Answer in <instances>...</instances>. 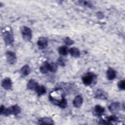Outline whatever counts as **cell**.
Wrapping results in <instances>:
<instances>
[{"instance_id":"1","label":"cell","mask_w":125,"mask_h":125,"mask_svg":"<svg viewBox=\"0 0 125 125\" xmlns=\"http://www.w3.org/2000/svg\"><path fill=\"white\" fill-rule=\"evenodd\" d=\"M21 31L23 39L26 41L29 42L31 41L32 37V30L28 27L24 26L21 27Z\"/></svg>"},{"instance_id":"2","label":"cell","mask_w":125,"mask_h":125,"mask_svg":"<svg viewBox=\"0 0 125 125\" xmlns=\"http://www.w3.org/2000/svg\"><path fill=\"white\" fill-rule=\"evenodd\" d=\"M96 78V76L94 73L92 72H88L84 74L82 77V79L83 83L85 85L88 86L91 84L94 80Z\"/></svg>"},{"instance_id":"3","label":"cell","mask_w":125,"mask_h":125,"mask_svg":"<svg viewBox=\"0 0 125 125\" xmlns=\"http://www.w3.org/2000/svg\"><path fill=\"white\" fill-rule=\"evenodd\" d=\"M3 40L7 45L11 44L14 41V38L13 36V34L11 31H5L2 34Z\"/></svg>"},{"instance_id":"4","label":"cell","mask_w":125,"mask_h":125,"mask_svg":"<svg viewBox=\"0 0 125 125\" xmlns=\"http://www.w3.org/2000/svg\"><path fill=\"white\" fill-rule=\"evenodd\" d=\"M118 121V118L115 115H112L108 117H106L105 119H102L100 120V124L103 125H109L112 124L111 122H116Z\"/></svg>"},{"instance_id":"5","label":"cell","mask_w":125,"mask_h":125,"mask_svg":"<svg viewBox=\"0 0 125 125\" xmlns=\"http://www.w3.org/2000/svg\"><path fill=\"white\" fill-rule=\"evenodd\" d=\"M5 55L7 63L10 64H13L16 62L17 57L14 52L12 51H7Z\"/></svg>"},{"instance_id":"6","label":"cell","mask_w":125,"mask_h":125,"mask_svg":"<svg viewBox=\"0 0 125 125\" xmlns=\"http://www.w3.org/2000/svg\"><path fill=\"white\" fill-rule=\"evenodd\" d=\"M120 104L118 102H113L108 106L109 111L113 114L117 113L120 109Z\"/></svg>"},{"instance_id":"7","label":"cell","mask_w":125,"mask_h":125,"mask_svg":"<svg viewBox=\"0 0 125 125\" xmlns=\"http://www.w3.org/2000/svg\"><path fill=\"white\" fill-rule=\"evenodd\" d=\"M21 112V108L17 104L13 105L8 108V116L10 115H17Z\"/></svg>"},{"instance_id":"8","label":"cell","mask_w":125,"mask_h":125,"mask_svg":"<svg viewBox=\"0 0 125 125\" xmlns=\"http://www.w3.org/2000/svg\"><path fill=\"white\" fill-rule=\"evenodd\" d=\"M37 44L40 49L45 48L48 45V41L46 38L43 37H40L37 42Z\"/></svg>"},{"instance_id":"9","label":"cell","mask_w":125,"mask_h":125,"mask_svg":"<svg viewBox=\"0 0 125 125\" xmlns=\"http://www.w3.org/2000/svg\"><path fill=\"white\" fill-rule=\"evenodd\" d=\"M105 109L104 107L100 105H96L94 108L93 114L97 117H100L104 113Z\"/></svg>"},{"instance_id":"10","label":"cell","mask_w":125,"mask_h":125,"mask_svg":"<svg viewBox=\"0 0 125 125\" xmlns=\"http://www.w3.org/2000/svg\"><path fill=\"white\" fill-rule=\"evenodd\" d=\"M1 86L4 89L6 90L10 89L12 86V83L11 80L9 78H5L2 81Z\"/></svg>"},{"instance_id":"11","label":"cell","mask_w":125,"mask_h":125,"mask_svg":"<svg viewBox=\"0 0 125 125\" xmlns=\"http://www.w3.org/2000/svg\"><path fill=\"white\" fill-rule=\"evenodd\" d=\"M83 102V97L80 95H78L75 97L73 101V105L77 108L80 107L82 104Z\"/></svg>"},{"instance_id":"12","label":"cell","mask_w":125,"mask_h":125,"mask_svg":"<svg viewBox=\"0 0 125 125\" xmlns=\"http://www.w3.org/2000/svg\"><path fill=\"white\" fill-rule=\"evenodd\" d=\"M116 76V71L112 68L109 67L106 71V77L108 80H112L115 78Z\"/></svg>"},{"instance_id":"13","label":"cell","mask_w":125,"mask_h":125,"mask_svg":"<svg viewBox=\"0 0 125 125\" xmlns=\"http://www.w3.org/2000/svg\"><path fill=\"white\" fill-rule=\"evenodd\" d=\"M38 124L41 125L43 124H49V125H54V123L53 120L49 117H44L40 118L38 120Z\"/></svg>"},{"instance_id":"14","label":"cell","mask_w":125,"mask_h":125,"mask_svg":"<svg viewBox=\"0 0 125 125\" xmlns=\"http://www.w3.org/2000/svg\"><path fill=\"white\" fill-rule=\"evenodd\" d=\"M69 53L71 56L74 58H78L80 56V50L76 47H72L69 49Z\"/></svg>"},{"instance_id":"15","label":"cell","mask_w":125,"mask_h":125,"mask_svg":"<svg viewBox=\"0 0 125 125\" xmlns=\"http://www.w3.org/2000/svg\"><path fill=\"white\" fill-rule=\"evenodd\" d=\"M38 83L33 79H30L27 83V88L29 90H35Z\"/></svg>"},{"instance_id":"16","label":"cell","mask_w":125,"mask_h":125,"mask_svg":"<svg viewBox=\"0 0 125 125\" xmlns=\"http://www.w3.org/2000/svg\"><path fill=\"white\" fill-rule=\"evenodd\" d=\"M35 91H36L37 94L39 96L42 95L44 94L46 92V88L44 87V86L43 85H39V84H38L36 87L35 89Z\"/></svg>"},{"instance_id":"17","label":"cell","mask_w":125,"mask_h":125,"mask_svg":"<svg viewBox=\"0 0 125 125\" xmlns=\"http://www.w3.org/2000/svg\"><path fill=\"white\" fill-rule=\"evenodd\" d=\"M20 71L22 75H23L24 76H27L30 74L31 70L29 66L27 64H26L23 65L21 67V68L20 70Z\"/></svg>"},{"instance_id":"18","label":"cell","mask_w":125,"mask_h":125,"mask_svg":"<svg viewBox=\"0 0 125 125\" xmlns=\"http://www.w3.org/2000/svg\"><path fill=\"white\" fill-rule=\"evenodd\" d=\"M49 64L48 62H45L40 67V70L42 74H46L49 71Z\"/></svg>"},{"instance_id":"19","label":"cell","mask_w":125,"mask_h":125,"mask_svg":"<svg viewBox=\"0 0 125 125\" xmlns=\"http://www.w3.org/2000/svg\"><path fill=\"white\" fill-rule=\"evenodd\" d=\"M95 97L96 98H98V99H105L106 98L105 93L102 89H97V90L95 93Z\"/></svg>"},{"instance_id":"20","label":"cell","mask_w":125,"mask_h":125,"mask_svg":"<svg viewBox=\"0 0 125 125\" xmlns=\"http://www.w3.org/2000/svg\"><path fill=\"white\" fill-rule=\"evenodd\" d=\"M59 53L62 56H66L69 52V49L66 46H61L58 49Z\"/></svg>"},{"instance_id":"21","label":"cell","mask_w":125,"mask_h":125,"mask_svg":"<svg viewBox=\"0 0 125 125\" xmlns=\"http://www.w3.org/2000/svg\"><path fill=\"white\" fill-rule=\"evenodd\" d=\"M58 69V65L56 63L52 62L49 64V71L52 73H54L57 71Z\"/></svg>"},{"instance_id":"22","label":"cell","mask_w":125,"mask_h":125,"mask_svg":"<svg viewBox=\"0 0 125 125\" xmlns=\"http://www.w3.org/2000/svg\"><path fill=\"white\" fill-rule=\"evenodd\" d=\"M0 114L2 115L5 116H8V108L5 107L4 105H1L0 106Z\"/></svg>"},{"instance_id":"23","label":"cell","mask_w":125,"mask_h":125,"mask_svg":"<svg viewBox=\"0 0 125 125\" xmlns=\"http://www.w3.org/2000/svg\"><path fill=\"white\" fill-rule=\"evenodd\" d=\"M118 87L119 89L124 90L125 89V82L124 80H121L120 81L118 84H117Z\"/></svg>"},{"instance_id":"24","label":"cell","mask_w":125,"mask_h":125,"mask_svg":"<svg viewBox=\"0 0 125 125\" xmlns=\"http://www.w3.org/2000/svg\"><path fill=\"white\" fill-rule=\"evenodd\" d=\"M64 42L67 46H70L74 43V41L70 38L66 37L64 40Z\"/></svg>"},{"instance_id":"25","label":"cell","mask_w":125,"mask_h":125,"mask_svg":"<svg viewBox=\"0 0 125 125\" xmlns=\"http://www.w3.org/2000/svg\"><path fill=\"white\" fill-rule=\"evenodd\" d=\"M57 63H58V64H59L60 66H63L65 65L64 61L63 59V58L61 57H60L59 58H58V59L57 60Z\"/></svg>"}]
</instances>
